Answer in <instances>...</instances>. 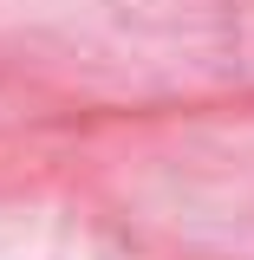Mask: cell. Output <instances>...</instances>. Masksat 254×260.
<instances>
[]
</instances>
